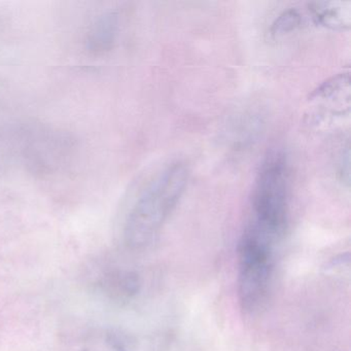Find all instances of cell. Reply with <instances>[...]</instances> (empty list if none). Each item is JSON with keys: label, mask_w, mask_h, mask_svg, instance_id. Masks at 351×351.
I'll list each match as a JSON object with an SVG mask.
<instances>
[{"label": "cell", "mask_w": 351, "mask_h": 351, "mask_svg": "<svg viewBox=\"0 0 351 351\" xmlns=\"http://www.w3.org/2000/svg\"><path fill=\"white\" fill-rule=\"evenodd\" d=\"M186 164L176 162L159 172L131 207L124 227V239L132 250L149 245L180 202L189 180Z\"/></svg>", "instance_id": "6da1fadb"}, {"label": "cell", "mask_w": 351, "mask_h": 351, "mask_svg": "<svg viewBox=\"0 0 351 351\" xmlns=\"http://www.w3.org/2000/svg\"><path fill=\"white\" fill-rule=\"evenodd\" d=\"M250 227L276 242L289 221V170L281 152H271L261 165L252 193Z\"/></svg>", "instance_id": "7a4b0ae2"}, {"label": "cell", "mask_w": 351, "mask_h": 351, "mask_svg": "<svg viewBox=\"0 0 351 351\" xmlns=\"http://www.w3.org/2000/svg\"><path fill=\"white\" fill-rule=\"evenodd\" d=\"M254 228L244 231L238 245V299L246 313L258 311L268 297L273 273V244Z\"/></svg>", "instance_id": "3957f363"}, {"label": "cell", "mask_w": 351, "mask_h": 351, "mask_svg": "<svg viewBox=\"0 0 351 351\" xmlns=\"http://www.w3.org/2000/svg\"><path fill=\"white\" fill-rule=\"evenodd\" d=\"M99 287L110 298L130 299L141 291V281L133 271L112 269L100 277Z\"/></svg>", "instance_id": "277c9868"}, {"label": "cell", "mask_w": 351, "mask_h": 351, "mask_svg": "<svg viewBox=\"0 0 351 351\" xmlns=\"http://www.w3.org/2000/svg\"><path fill=\"white\" fill-rule=\"evenodd\" d=\"M118 16L106 13L100 16L89 32L88 49L91 52L101 54L112 48L118 32Z\"/></svg>", "instance_id": "5b68a950"}, {"label": "cell", "mask_w": 351, "mask_h": 351, "mask_svg": "<svg viewBox=\"0 0 351 351\" xmlns=\"http://www.w3.org/2000/svg\"><path fill=\"white\" fill-rule=\"evenodd\" d=\"M316 23L330 28H343L348 26L349 17L338 3H319L312 5L311 9Z\"/></svg>", "instance_id": "8992f818"}, {"label": "cell", "mask_w": 351, "mask_h": 351, "mask_svg": "<svg viewBox=\"0 0 351 351\" xmlns=\"http://www.w3.org/2000/svg\"><path fill=\"white\" fill-rule=\"evenodd\" d=\"M301 15L297 10H289L283 12L273 23L271 32L274 36H280V34H287L293 32L301 23Z\"/></svg>", "instance_id": "52a82bcc"}]
</instances>
